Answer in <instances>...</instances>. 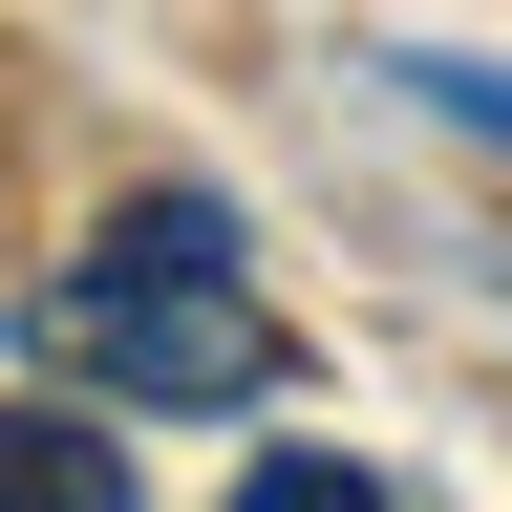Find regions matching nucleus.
<instances>
[{"instance_id":"nucleus-1","label":"nucleus","mask_w":512,"mask_h":512,"mask_svg":"<svg viewBox=\"0 0 512 512\" xmlns=\"http://www.w3.org/2000/svg\"><path fill=\"white\" fill-rule=\"evenodd\" d=\"M22 320H43V363L128 384V406H278V384H299V342L235 299V214H214V192L107 214V256H64Z\"/></svg>"},{"instance_id":"nucleus-2","label":"nucleus","mask_w":512,"mask_h":512,"mask_svg":"<svg viewBox=\"0 0 512 512\" xmlns=\"http://www.w3.org/2000/svg\"><path fill=\"white\" fill-rule=\"evenodd\" d=\"M0 512H128V448L86 406H0Z\"/></svg>"},{"instance_id":"nucleus-3","label":"nucleus","mask_w":512,"mask_h":512,"mask_svg":"<svg viewBox=\"0 0 512 512\" xmlns=\"http://www.w3.org/2000/svg\"><path fill=\"white\" fill-rule=\"evenodd\" d=\"M235 512H384V470H342V448H256Z\"/></svg>"},{"instance_id":"nucleus-4","label":"nucleus","mask_w":512,"mask_h":512,"mask_svg":"<svg viewBox=\"0 0 512 512\" xmlns=\"http://www.w3.org/2000/svg\"><path fill=\"white\" fill-rule=\"evenodd\" d=\"M406 86H427L448 128H470V150H512V64H448V43H406Z\"/></svg>"}]
</instances>
